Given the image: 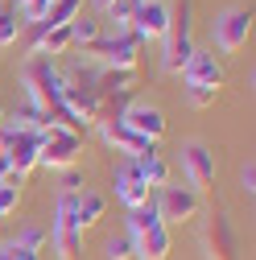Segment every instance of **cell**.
Here are the masks:
<instances>
[{"label":"cell","mask_w":256,"mask_h":260,"mask_svg":"<svg viewBox=\"0 0 256 260\" xmlns=\"http://www.w3.org/2000/svg\"><path fill=\"white\" fill-rule=\"evenodd\" d=\"M116 120H120V124L128 128V133H137L141 141H149V145H157V141L166 137V128H170V124H166V112L157 108V104H149V100L124 104Z\"/></svg>","instance_id":"cell-9"},{"label":"cell","mask_w":256,"mask_h":260,"mask_svg":"<svg viewBox=\"0 0 256 260\" xmlns=\"http://www.w3.org/2000/svg\"><path fill=\"white\" fill-rule=\"evenodd\" d=\"M17 170H13V161H9V153H0V182H9Z\"/></svg>","instance_id":"cell-31"},{"label":"cell","mask_w":256,"mask_h":260,"mask_svg":"<svg viewBox=\"0 0 256 260\" xmlns=\"http://www.w3.org/2000/svg\"><path fill=\"white\" fill-rule=\"evenodd\" d=\"M178 153H182L186 186H195L199 194L215 190V153H211V145H203V141H186Z\"/></svg>","instance_id":"cell-10"},{"label":"cell","mask_w":256,"mask_h":260,"mask_svg":"<svg viewBox=\"0 0 256 260\" xmlns=\"http://www.w3.org/2000/svg\"><path fill=\"white\" fill-rule=\"evenodd\" d=\"M248 38H252V13H248V9H223V13L211 21V42H215V50H219L223 58L240 54V50L248 46Z\"/></svg>","instance_id":"cell-8"},{"label":"cell","mask_w":256,"mask_h":260,"mask_svg":"<svg viewBox=\"0 0 256 260\" xmlns=\"http://www.w3.org/2000/svg\"><path fill=\"white\" fill-rule=\"evenodd\" d=\"M0 260H42V252H29V248H17L13 240L0 244Z\"/></svg>","instance_id":"cell-28"},{"label":"cell","mask_w":256,"mask_h":260,"mask_svg":"<svg viewBox=\"0 0 256 260\" xmlns=\"http://www.w3.org/2000/svg\"><path fill=\"white\" fill-rule=\"evenodd\" d=\"M79 13H83V0H50L46 25H71Z\"/></svg>","instance_id":"cell-23"},{"label":"cell","mask_w":256,"mask_h":260,"mask_svg":"<svg viewBox=\"0 0 256 260\" xmlns=\"http://www.w3.org/2000/svg\"><path fill=\"white\" fill-rule=\"evenodd\" d=\"M9 5H13L17 21H21V29H25V25L46 21V13H50V0H9Z\"/></svg>","instance_id":"cell-19"},{"label":"cell","mask_w":256,"mask_h":260,"mask_svg":"<svg viewBox=\"0 0 256 260\" xmlns=\"http://www.w3.org/2000/svg\"><path fill=\"white\" fill-rule=\"evenodd\" d=\"M104 211H108V199H104L100 190H79V199H75V219H79L83 232L100 223V219H104Z\"/></svg>","instance_id":"cell-18"},{"label":"cell","mask_w":256,"mask_h":260,"mask_svg":"<svg viewBox=\"0 0 256 260\" xmlns=\"http://www.w3.org/2000/svg\"><path fill=\"white\" fill-rule=\"evenodd\" d=\"M137 87V71H104L95 75V95H100V104H124L128 95Z\"/></svg>","instance_id":"cell-15"},{"label":"cell","mask_w":256,"mask_h":260,"mask_svg":"<svg viewBox=\"0 0 256 260\" xmlns=\"http://www.w3.org/2000/svg\"><path fill=\"white\" fill-rule=\"evenodd\" d=\"M100 34H104V25L95 21V17H83V13H79V17L71 21V42H75V46H91Z\"/></svg>","instance_id":"cell-22"},{"label":"cell","mask_w":256,"mask_h":260,"mask_svg":"<svg viewBox=\"0 0 256 260\" xmlns=\"http://www.w3.org/2000/svg\"><path fill=\"white\" fill-rule=\"evenodd\" d=\"M215 95H219V91H211V87H186V108L203 112V108L215 104Z\"/></svg>","instance_id":"cell-27"},{"label":"cell","mask_w":256,"mask_h":260,"mask_svg":"<svg viewBox=\"0 0 256 260\" xmlns=\"http://www.w3.org/2000/svg\"><path fill=\"white\" fill-rule=\"evenodd\" d=\"M128 240H133V260H166L170 256V227L162 223L153 203L128 211V223H124Z\"/></svg>","instance_id":"cell-2"},{"label":"cell","mask_w":256,"mask_h":260,"mask_svg":"<svg viewBox=\"0 0 256 260\" xmlns=\"http://www.w3.org/2000/svg\"><path fill=\"white\" fill-rule=\"evenodd\" d=\"M21 34H25V29H21V21H17L13 5H9V0H0V50H9Z\"/></svg>","instance_id":"cell-21"},{"label":"cell","mask_w":256,"mask_h":260,"mask_svg":"<svg viewBox=\"0 0 256 260\" xmlns=\"http://www.w3.org/2000/svg\"><path fill=\"white\" fill-rule=\"evenodd\" d=\"M133 170H137V178L149 186V190H157V186H166L170 178H174V170H170V161H166V153L162 149H149V153H141V157H133Z\"/></svg>","instance_id":"cell-17"},{"label":"cell","mask_w":256,"mask_h":260,"mask_svg":"<svg viewBox=\"0 0 256 260\" xmlns=\"http://www.w3.org/2000/svg\"><path fill=\"white\" fill-rule=\"evenodd\" d=\"M62 190H71V194H79L83 190V174L71 166V170H62Z\"/></svg>","instance_id":"cell-30"},{"label":"cell","mask_w":256,"mask_h":260,"mask_svg":"<svg viewBox=\"0 0 256 260\" xmlns=\"http://www.w3.org/2000/svg\"><path fill=\"white\" fill-rule=\"evenodd\" d=\"M182 83H186V87H211V91H219L223 83H228L223 62L215 58V50H199V46H195V54H190L186 67H182Z\"/></svg>","instance_id":"cell-13"},{"label":"cell","mask_w":256,"mask_h":260,"mask_svg":"<svg viewBox=\"0 0 256 260\" xmlns=\"http://www.w3.org/2000/svg\"><path fill=\"white\" fill-rule=\"evenodd\" d=\"M21 83H25V95H29V108L42 112L46 120H62V104H58L62 75L54 71V58L29 54L25 67H21ZM62 124H67V120H62Z\"/></svg>","instance_id":"cell-1"},{"label":"cell","mask_w":256,"mask_h":260,"mask_svg":"<svg viewBox=\"0 0 256 260\" xmlns=\"http://www.w3.org/2000/svg\"><path fill=\"white\" fill-rule=\"evenodd\" d=\"M13 244H17V248H29V252H42V248L50 244V232H46L42 223H25V227H17Z\"/></svg>","instance_id":"cell-20"},{"label":"cell","mask_w":256,"mask_h":260,"mask_svg":"<svg viewBox=\"0 0 256 260\" xmlns=\"http://www.w3.org/2000/svg\"><path fill=\"white\" fill-rule=\"evenodd\" d=\"M137 5H141V0H112V5H108L104 13H108V21H112L116 29H128V21H133Z\"/></svg>","instance_id":"cell-25"},{"label":"cell","mask_w":256,"mask_h":260,"mask_svg":"<svg viewBox=\"0 0 256 260\" xmlns=\"http://www.w3.org/2000/svg\"><path fill=\"white\" fill-rule=\"evenodd\" d=\"M95 124H100L104 145H108V149H116V153H124V157H141V153H149V149H153V145H149V141H141L137 133H128L120 120H95Z\"/></svg>","instance_id":"cell-16"},{"label":"cell","mask_w":256,"mask_h":260,"mask_svg":"<svg viewBox=\"0 0 256 260\" xmlns=\"http://www.w3.org/2000/svg\"><path fill=\"white\" fill-rule=\"evenodd\" d=\"M83 153V133L71 124H62V120H46L42 124V157H38V166L46 170H71L75 161Z\"/></svg>","instance_id":"cell-4"},{"label":"cell","mask_w":256,"mask_h":260,"mask_svg":"<svg viewBox=\"0 0 256 260\" xmlns=\"http://www.w3.org/2000/svg\"><path fill=\"white\" fill-rule=\"evenodd\" d=\"M21 203V186L17 182H0V219H9Z\"/></svg>","instance_id":"cell-26"},{"label":"cell","mask_w":256,"mask_h":260,"mask_svg":"<svg viewBox=\"0 0 256 260\" xmlns=\"http://www.w3.org/2000/svg\"><path fill=\"white\" fill-rule=\"evenodd\" d=\"M95 5H100V9H108V5H112V0H95Z\"/></svg>","instance_id":"cell-32"},{"label":"cell","mask_w":256,"mask_h":260,"mask_svg":"<svg viewBox=\"0 0 256 260\" xmlns=\"http://www.w3.org/2000/svg\"><path fill=\"white\" fill-rule=\"evenodd\" d=\"M157 215H162V223H190V219H199L203 215V194L195 186H186V182H166V186H157V199H153Z\"/></svg>","instance_id":"cell-7"},{"label":"cell","mask_w":256,"mask_h":260,"mask_svg":"<svg viewBox=\"0 0 256 260\" xmlns=\"http://www.w3.org/2000/svg\"><path fill=\"white\" fill-rule=\"evenodd\" d=\"M112 190H116V203L124 207V211H137V207H145V203H153V190L137 178V170H133V157H124L120 166L112 170Z\"/></svg>","instance_id":"cell-14"},{"label":"cell","mask_w":256,"mask_h":260,"mask_svg":"<svg viewBox=\"0 0 256 260\" xmlns=\"http://www.w3.org/2000/svg\"><path fill=\"white\" fill-rule=\"evenodd\" d=\"M75 199L79 194H71V190H58V199H54V219H50V244H54V252H58V260H79V252H83V227H79V219H75Z\"/></svg>","instance_id":"cell-5"},{"label":"cell","mask_w":256,"mask_h":260,"mask_svg":"<svg viewBox=\"0 0 256 260\" xmlns=\"http://www.w3.org/2000/svg\"><path fill=\"white\" fill-rule=\"evenodd\" d=\"M104 260H133V240H128V232L108 236V244H104Z\"/></svg>","instance_id":"cell-24"},{"label":"cell","mask_w":256,"mask_h":260,"mask_svg":"<svg viewBox=\"0 0 256 260\" xmlns=\"http://www.w3.org/2000/svg\"><path fill=\"white\" fill-rule=\"evenodd\" d=\"M83 54H95L104 71H137L141 42L128 34V29H112V34H100L91 46H83Z\"/></svg>","instance_id":"cell-6"},{"label":"cell","mask_w":256,"mask_h":260,"mask_svg":"<svg viewBox=\"0 0 256 260\" xmlns=\"http://www.w3.org/2000/svg\"><path fill=\"white\" fill-rule=\"evenodd\" d=\"M166 29H170V5L166 0H141L133 21H128V34H133L141 46L145 42H162Z\"/></svg>","instance_id":"cell-12"},{"label":"cell","mask_w":256,"mask_h":260,"mask_svg":"<svg viewBox=\"0 0 256 260\" xmlns=\"http://www.w3.org/2000/svg\"><path fill=\"white\" fill-rule=\"evenodd\" d=\"M195 0H178L170 5V29L162 38V71L166 75H182L186 58L195 54Z\"/></svg>","instance_id":"cell-3"},{"label":"cell","mask_w":256,"mask_h":260,"mask_svg":"<svg viewBox=\"0 0 256 260\" xmlns=\"http://www.w3.org/2000/svg\"><path fill=\"white\" fill-rule=\"evenodd\" d=\"M203 256H207V260H240V240H236V232H232V223H228L223 211H211V215H207Z\"/></svg>","instance_id":"cell-11"},{"label":"cell","mask_w":256,"mask_h":260,"mask_svg":"<svg viewBox=\"0 0 256 260\" xmlns=\"http://www.w3.org/2000/svg\"><path fill=\"white\" fill-rule=\"evenodd\" d=\"M240 190L248 194V199L256 194V161H252V157L244 161V170H240Z\"/></svg>","instance_id":"cell-29"}]
</instances>
